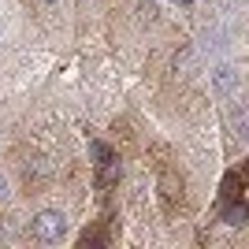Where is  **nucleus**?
<instances>
[{
  "instance_id": "obj_4",
  "label": "nucleus",
  "mask_w": 249,
  "mask_h": 249,
  "mask_svg": "<svg viewBox=\"0 0 249 249\" xmlns=\"http://www.w3.org/2000/svg\"><path fill=\"white\" fill-rule=\"evenodd\" d=\"M119 175H123V167H119V160H115V156L101 164V186H104V190L115 186V182H119Z\"/></svg>"
},
{
  "instance_id": "obj_10",
  "label": "nucleus",
  "mask_w": 249,
  "mask_h": 249,
  "mask_svg": "<svg viewBox=\"0 0 249 249\" xmlns=\"http://www.w3.org/2000/svg\"><path fill=\"white\" fill-rule=\"evenodd\" d=\"M4 194H8V182H4V175H0V197H4Z\"/></svg>"
},
{
  "instance_id": "obj_2",
  "label": "nucleus",
  "mask_w": 249,
  "mask_h": 249,
  "mask_svg": "<svg viewBox=\"0 0 249 249\" xmlns=\"http://www.w3.org/2000/svg\"><path fill=\"white\" fill-rule=\"evenodd\" d=\"M212 89H216L219 97H231L238 89V71H234L231 63H219L216 71H212Z\"/></svg>"
},
{
  "instance_id": "obj_9",
  "label": "nucleus",
  "mask_w": 249,
  "mask_h": 249,
  "mask_svg": "<svg viewBox=\"0 0 249 249\" xmlns=\"http://www.w3.org/2000/svg\"><path fill=\"white\" fill-rule=\"evenodd\" d=\"M142 15H149V19L156 15V4H153V0H142Z\"/></svg>"
},
{
  "instance_id": "obj_11",
  "label": "nucleus",
  "mask_w": 249,
  "mask_h": 249,
  "mask_svg": "<svg viewBox=\"0 0 249 249\" xmlns=\"http://www.w3.org/2000/svg\"><path fill=\"white\" fill-rule=\"evenodd\" d=\"M178 4H190V0H178Z\"/></svg>"
},
{
  "instance_id": "obj_6",
  "label": "nucleus",
  "mask_w": 249,
  "mask_h": 249,
  "mask_svg": "<svg viewBox=\"0 0 249 249\" xmlns=\"http://www.w3.org/2000/svg\"><path fill=\"white\" fill-rule=\"evenodd\" d=\"M231 126H234V134L249 138V108H238V112L231 115Z\"/></svg>"
},
{
  "instance_id": "obj_7",
  "label": "nucleus",
  "mask_w": 249,
  "mask_h": 249,
  "mask_svg": "<svg viewBox=\"0 0 249 249\" xmlns=\"http://www.w3.org/2000/svg\"><path fill=\"white\" fill-rule=\"evenodd\" d=\"M89 156H93L97 164H104V160H112V149L104 145V142H89Z\"/></svg>"
},
{
  "instance_id": "obj_5",
  "label": "nucleus",
  "mask_w": 249,
  "mask_h": 249,
  "mask_svg": "<svg viewBox=\"0 0 249 249\" xmlns=\"http://www.w3.org/2000/svg\"><path fill=\"white\" fill-rule=\"evenodd\" d=\"M160 190H164V197H167V201L182 197V178H175V175H164V178H160Z\"/></svg>"
},
{
  "instance_id": "obj_1",
  "label": "nucleus",
  "mask_w": 249,
  "mask_h": 249,
  "mask_svg": "<svg viewBox=\"0 0 249 249\" xmlns=\"http://www.w3.org/2000/svg\"><path fill=\"white\" fill-rule=\"evenodd\" d=\"M30 231H34V238H41V242H56L67 231V216L63 212H37L34 216V223H30Z\"/></svg>"
},
{
  "instance_id": "obj_3",
  "label": "nucleus",
  "mask_w": 249,
  "mask_h": 249,
  "mask_svg": "<svg viewBox=\"0 0 249 249\" xmlns=\"http://www.w3.org/2000/svg\"><path fill=\"white\" fill-rule=\"evenodd\" d=\"M223 223H227V227H242V223H249V205L231 201V205L223 208Z\"/></svg>"
},
{
  "instance_id": "obj_8",
  "label": "nucleus",
  "mask_w": 249,
  "mask_h": 249,
  "mask_svg": "<svg viewBox=\"0 0 249 249\" xmlns=\"http://www.w3.org/2000/svg\"><path fill=\"white\" fill-rule=\"evenodd\" d=\"M223 194H227V197H234V194H238V190H234V175L223 178Z\"/></svg>"
}]
</instances>
